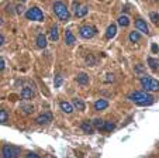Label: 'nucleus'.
<instances>
[{
  "label": "nucleus",
  "instance_id": "27",
  "mask_svg": "<svg viewBox=\"0 0 159 158\" xmlns=\"http://www.w3.org/2000/svg\"><path fill=\"white\" fill-rule=\"evenodd\" d=\"M104 82H107V83H111V82H114V75H113V73H107Z\"/></svg>",
  "mask_w": 159,
  "mask_h": 158
},
{
  "label": "nucleus",
  "instance_id": "11",
  "mask_svg": "<svg viewBox=\"0 0 159 158\" xmlns=\"http://www.w3.org/2000/svg\"><path fill=\"white\" fill-rule=\"evenodd\" d=\"M76 82H78L80 86H87V85H89V75L85 73V72L78 73V76H76Z\"/></svg>",
  "mask_w": 159,
  "mask_h": 158
},
{
  "label": "nucleus",
  "instance_id": "30",
  "mask_svg": "<svg viewBox=\"0 0 159 158\" xmlns=\"http://www.w3.org/2000/svg\"><path fill=\"white\" fill-rule=\"evenodd\" d=\"M151 20L154 21V23H158V21H159V14H158V13H155V12L151 13Z\"/></svg>",
  "mask_w": 159,
  "mask_h": 158
},
{
  "label": "nucleus",
  "instance_id": "37",
  "mask_svg": "<svg viewBox=\"0 0 159 158\" xmlns=\"http://www.w3.org/2000/svg\"><path fill=\"white\" fill-rule=\"evenodd\" d=\"M154 2H158V0H154Z\"/></svg>",
  "mask_w": 159,
  "mask_h": 158
},
{
  "label": "nucleus",
  "instance_id": "15",
  "mask_svg": "<svg viewBox=\"0 0 159 158\" xmlns=\"http://www.w3.org/2000/svg\"><path fill=\"white\" fill-rule=\"evenodd\" d=\"M80 129L87 134H92L94 131V126H93V123L92 122H83L80 124Z\"/></svg>",
  "mask_w": 159,
  "mask_h": 158
},
{
  "label": "nucleus",
  "instance_id": "13",
  "mask_svg": "<svg viewBox=\"0 0 159 158\" xmlns=\"http://www.w3.org/2000/svg\"><path fill=\"white\" fill-rule=\"evenodd\" d=\"M49 40L51 41H58L59 40V29H58V24L52 25L51 30H49Z\"/></svg>",
  "mask_w": 159,
  "mask_h": 158
},
{
  "label": "nucleus",
  "instance_id": "25",
  "mask_svg": "<svg viewBox=\"0 0 159 158\" xmlns=\"http://www.w3.org/2000/svg\"><path fill=\"white\" fill-rule=\"evenodd\" d=\"M8 120V113L6 110H0V123H6Z\"/></svg>",
  "mask_w": 159,
  "mask_h": 158
},
{
  "label": "nucleus",
  "instance_id": "12",
  "mask_svg": "<svg viewBox=\"0 0 159 158\" xmlns=\"http://www.w3.org/2000/svg\"><path fill=\"white\" fill-rule=\"evenodd\" d=\"M21 97L25 99V100H28V99H33L34 97V90L30 88V86H24L23 89H21Z\"/></svg>",
  "mask_w": 159,
  "mask_h": 158
},
{
  "label": "nucleus",
  "instance_id": "22",
  "mask_svg": "<svg viewBox=\"0 0 159 158\" xmlns=\"http://www.w3.org/2000/svg\"><path fill=\"white\" fill-rule=\"evenodd\" d=\"M117 23H118L121 27H127V25L130 24V18H128V16H120Z\"/></svg>",
  "mask_w": 159,
  "mask_h": 158
},
{
  "label": "nucleus",
  "instance_id": "17",
  "mask_svg": "<svg viewBox=\"0 0 159 158\" xmlns=\"http://www.w3.org/2000/svg\"><path fill=\"white\" fill-rule=\"evenodd\" d=\"M115 34H117V25H115V24H110L109 27H107L106 37L109 38V40H111V38H114Z\"/></svg>",
  "mask_w": 159,
  "mask_h": 158
},
{
  "label": "nucleus",
  "instance_id": "35",
  "mask_svg": "<svg viewBox=\"0 0 159 158\" xmlns=\"http://www.w3.org/2000/svg\"><path fill=\"white\" fill-rule=\"evenodd\" d=\"M3 42H4V38H3V35L0 34V47H2V44H3Z\"/></svg>",
  "mask_w": 159,
  "mask_h": 158
},
{
  "label": "nucleus",
  "instance_id": "5",
  "mask_svg": "<svg viewBox=\"0 0 159 158\" xmlns=\"http://www.w3.org/2000/svg\"><path fill=\"white\" fill-rule=\"evenodd\" d=\"M96 29H94L93 25H83L79 29V34H80L82 38H85V40H89V38H93L96 35Z\"/></svg>",
  "mask_w": 159,
  "mask_h": 158
},
{
  "label": "nucleus",
  "instance_id": "2",
  "mask_svg": "<svg viewBox=\"0 0 159 158\" xmlns=\"http://www.w3.org/2000/svg\"><path fill=\"white\" fill-rule=\"evenodd\" d=\"M52 10H54V13H55V16L61 21L69 20V10H68V7H66V4L63 3V2H59V0L55 2V3L52 4Z\"/></svg>",
  "mask_w": 159,
  "mask_h": 158
},
{
  "label": "nucleus",
  "instance_id": "33",
  "mask_svg": "<svg viewBox=\"0 0 159 158\" xmlns=\"http://www.w3.org/2000/svg\"><path fill=\"white\" fill-rule=\"evenodd\" d=\"M27 157H30V158H38V154H35V153H27Z\"/></svg>",
  "mask_w": 159,
  "mask_h": 158
},
{
  "label": "nucleus",
  "instance_id": "29",
  "mask_svg": "<svg viewBox=\"0 0 159 158\" xmlns=\"http://www.w3.org/2000/svg\"><path fill=\"white\" fill-rule=\"evenodd\" d=\"M61 85H62V78L59 75H57L55 76V88H59Z\"/></svg>",
  "mask_w": 159,
  "mask_h": 158
},
{
  "label": "nucleus",
  "instance_id": "36",
  "mask_svg": "<svg viewBox=\"0 0 159 158\" xmlns=\"http://www.w3.org/2000/svg\"><path fill=\"white\" fill-rule=\"evenodd\" d=\"M0 25H3V20L2 18H0Z\"/></svg>",
  "mask_w": 159,
  "mask_h": 158
},
{
  "label": "nucleus",
  "instance_id": "1",
  "mask_svg": "<svg viewBox=\"0 0 159 158\" xmlns=\"http://www.w3.org/2000/svg\"><path fill=\"white\" fill-rule=\"evenodd\" d=\"M128 99L138 106H151L155 102V97L152 95L147 93V92H141V90H138V92L135 90V92L130 93L128 95Z\"/></svg>",
  "mask_w": 159,
  "mask_h": 158
},
{
  "label": "nucleus",
  "instance_id": "14",
  "mask_svg": "<svg viewBox=\"0 0 159 158\" xmlns=\"http://www.w3.org/2000/svg\"><path fill=\"white\" fill-rule=\"evenodd\" d=\"M107 106H109V102H107L106 99H99V100L94 102V109L97 110V112L107 109Z\"/></svg>",
  "mask_w": 159,
  "mask_h": 158
},
{
  "label": "nucleus",
  "instance_id": "28",
  "mask_svg": "<svg viewBox=\"0 0 159 158\" xmlns=\"http://www.w3.org/2000/svg\"><path fill=\"white\" fill-rule=\"evenodd\" d=\"M144 71H145V68H144V65H142V64L135 65V72H137V73H142Z\"/></svg>",
  "mask_w": 159,
  "mask_h": 158
},
{
  "label": "nucleus",
  "instance_id": "3",
  "mask_svg": "<svg viewBox=\"0 0 159 158\" xmlns=\"http://www.w3.org/2000/svg\"><path fill=\"white\" fill-rule=\"evenodd\" d=\"M141 86L144 88V90H149V92H159V82L155 78L152 76H142L139 79Z\"/></svg>",
  "mask_w": 159,
  "mask_h": 158
},
{
  "label": "nucleus",
  "instance_id": "18",
  "mask_svg": "<svg viewBox=\"0 0 159 158\" xmlns=\"http://www.w3.org/2000/svg\"><path fill=\"white\" fill-rule=\"evenodd\" d=\"M72 103H73V106H75V109H78L79 112H83V110L86 109V106H85V102L82 100V99H73L72 100Z\"/></svg>",
  "mask_w": 159,
  "mask_h": 158
},
{
  "label": "nucleus",
  "instance_id": "32",
  "mask_svg": "<svg viewBox=\"0 0 159 158\" xmlns=\"http://www.w3.org/2000/svg\"><path fill=\"white\" fill-rule=\"evenodd\" d=\"M4 65H6V64H4V59L0 57V72H2V71L4 69Z\"/></svg>",
  "mask_w": 159,
  "mask_h": 158
},
{
  "label": "nucleus",
  "instance_id": "24",
  "mask_svg": "<svg viewBox=\"0 0 159 158\" xmlns=\"http://www.w3.org/2000/svg\"><path fill=\"white\" fill-rule=\"evenodd\" d=\"M114 129H115V124L113 122H104V126H103V130H104V131H109V133H110V131H113Z\"/></svg>",
  "mask_w": 159,
  "mask_h": 158
},
{
  "label": "nucleus",
  "instance_id": "4",
  "mask_svg": "<svg viewBox=\"0 0 159 158\" xmlns=\"http://www.w3.org/2000/svg\"><path fill=\"white\" fill-rule=\"evenodd\" d=\"M25 17L31 21H42L44 20V13L38 7H31L25 12Z\"/></svg>",
  "mask_w": 159,
  "mask_h": 158
},
{
  "label": "nucleus",
  "instance_id": "23",
  "mask_svg": "<svg viewBox=\"0 0 159 158\" xmlns=\"http://www.w3.org/2000/svg\"><path fill=\"white\" fill-rule=\"evenodd\" d=\"M21 112H24V114H31L34 112V107L31 105H27V103H24V105L21 106Z\"/></svg>",
  "mask_w": 159,
  "mask_h": 158
},
{
  "label": "nucleus",
  "instance_id": "21",
  "mask_svg": "<svg viewBox=\"0 0 159 158\" xmlns=\"http://www.w3.org/2000/svg\"><path fill=\"white\" fill-rule=\"evenodd\" d=\"M148 66H149L152 71H158V68H159V61H156L155 58H148Z\"/></svg>",
  "mask_w": 159,
  "mask_h": 158
},
{
  "label": "nucleus",
  "instance_id": "34",
  "mask_svg": "<svg viewBox=\"0 0 159 158\" xmlns=\"http://www.w3.org/2000/svg\"><path fill=\"white\" fill-rule=\"evenodd\" d=\"M152 52L154 54L158 52V47H156V44H152Z\"/></svg>",
  "mask_w": 159,
  "mask_h": 158
},
{
  "label": "nucleus",
  "instance_id": "8",
  "mask_svg": "<svg viewBox=\"0 0 159 158\" xmlns=\"http://www.w3.org/2000/svg\"><path fill=\"white\" fill-rule=\"evenodd\" d=\"M135 29L138 30V31L144 32V34H149V29H148L147 23L142 20V18H135Z\"/></svg>",
  "mask_w": 159,
  "mask_h": 158
},
{
  "label": "nucleus",
  "instance_id": "9",
  "mask_svg": "<svg viewBox=\"0 0 159 158\" xmlns=\"http://www.w3.org/2000/svg\"><path fill=\"white\" fill-rule=\"evenodd\" d=\"M51 120H52V113H51V112H45V113L40 114V116L35 119L37 124H47V123H49Z\"/></svg>",
  "mask_w": 159,
  "mask_h": 158
},
{
  "label": "nucleus",
  "instance_id": "10",
  "mask_svg": "<svg viewBox=\"0 0 159 158\" xmlns=\"http://www.w3.org/2000/svg\"><path fill=\"white\" fill-rule=\"evenodd\" d=\"M61 110L63 112V113H66V114H70V113H73V110H75V106H73V103H69V102H61Z\"/></svg>",
  "mask_w": 159,
  "mask_h": 158
},
{
  "label": "nucleus",
  "instance_id": "20",
  "mask_svg": "<svg viewBox=\"0 0 159 158\" xmlns=\"http://www.w3.org/2000/svg\"><path fill=\"white\" fill-rule=\"evenodd\" d=\"M139 40H141V34H139L138 30H135V31H131L130 32V41H131V42L137 44Z\"/></svg>",
  "mask_w": 159,
  "mask_h": 158
},
{
  "label": "nucleus",
  "instance_id": "7",
  "mask_svg": "<svg viewBox=\"0 0 159 158\" xmlns=\"http://www.w3.org/2000/svg\"><path fill=\"white\" fill-rule=\"evenodd\" d=\"M73 12H75V14H76V17L83 18V17L89 13V7H87L86 4H79L78 2H75L73 3Z\"/></svg>",
  "mask_w": 159,
  "mask_h": 158
},
{
  "label": "nucleus",
  "instance_id": "26",
  "mask_svg": "<svg viewBox=\"0 0 159 158\" xmlns=\"http://www.w3.org/2000/svg\"><path fill=\"white\" fill-rule=\"evenodd\" d=\"M92 123H93V126L96 129H103V126H104V122H103L102 119H94Z\"/></svg>",
  "mask_w": 159,
  "mask_h": 158
},
{
  "label": "nucleus",
  "instance_id": "19",
  "mask_svg": "<svg viewBox=\"0 0 159 158\" xmlns=\"http://www.w3.org/2000/svg\"><path fill=\"white\" fill-rule=\"evenodd\" d=\"M37 47L38 48H45L47 47V37L44 34H38L37 35Z\"/></svg>",
  "mask_w": 159,
  "mask_h": 158
},
{
  "label": "nucleus",
  "instance_id": "16",
  "mask_svg": "<svg viewBox=\"0 0 159 158\" xmlns=\"http://www.w3.org/2000/svg\"><path fill=\"white\" fill-rule=\"evenodd\" d=\"M75 42H76L75 35L70 32V30H66V31H65V44L66 45H73Z\"/></svg>",
  "mask_w": 159,
  "mask_h": 158
},
{
  "label": "nucleus",
  "instance_id": "31",
  "mask_svg": "<svg viewBox=\"0 0 159 158\" xmlns=\"http://www.w3.org/2000/svg\"><path fill=\"white\" fill-rule=\"evenodd\" d=\"M16 10H17V14H21V13L24 12V6H23V4H18V6H16Z\"/></svg>",
  "mask_w": 159,
  "mask_h": 158
},
{
  "label": "nucleus",
  "instance_id": "6",
  "mask_svg": "<svg viewBox=\"0 0 159 158\" xmlns=\"http://www.w3.org/2000/svg\"><path fill=\"white\" fill-rule=\"evenodd\" d=\"M3 157L4 158H16L21 154V150L18 147H11V146H6L3 148Z\"/></svg>",
  "mask_w": 159,
  "mask_h": 158
}]
</instances>
